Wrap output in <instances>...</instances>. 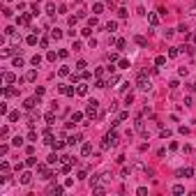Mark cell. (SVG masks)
Instances as JSON below:
<instances>
[{
    "instance_id": "6da1fadb",
    "label": "cell",
    "mask_w": 196,
    "mask_h": 196,
    "mask_svg": "<svg viewBox=\"0 0 196 196\" xmlns=\"http://www.w3.org/2000/svg\"><path fill=\"white\" fill-rule=\"evenodd\" d=\"M118 143H120V136H118V132L113 129V132H108L106 136H104V141H102V148H104V150H108V148H116Z\"/></svg>"
},
{
    "instance_id": "7a4b0ae2",
    "label": "cell",
    "mask_w": 196,
    "mask_h": 196,
    "mask_svg": "<svg viewBox=\"0 0 196 196\" xmlns=\"http://www.w3.org/2000/svg\"><path fill=\"white\" fill-rule=\"evenodd\" d=\"M136 85H139L141 90H150V79H148L145 71H141V74L136 76Z\"/></svg>"
},
{
    "instance_id": "3957f363",
    "label": "cell",
    "mask_w": 196,
    "mask_h": 196,
    "mask_svg": "<svg viewBox=\"0 0 196 196\" xmlns=\"http://www.w3.org/2000/svg\"><path fill=\"white\" fill-rule=\"evenodd\" d=\"M97 106H99L97 99H90L88 106H85V116H88V118H97Z\"/></svg>"
},
{
    "instance_id": "277c9868",
    "label": "cell",
    "mask_w": 196,
    "mask_h": 196,
    "mask_svg": "<svg viewBox=\"0 0 196 196\" xmlns=\"http://www.w3.org/2000/svg\"><path fill=\"white\" fill-rule=\"evenodd\" d=\"M37 104H39V97H37V95H35V97H30V99H26V102H23V106H26L28 111H35V106H37Z\"/></svg>"
},
{
    "instance_id": "5b68a950",
    "label": "cell",
    "mask_w": 196,
    "mask_h": 196,
    "mask_svg": "<svg viewBox=\"0 0 196 196\" xmlns=\"http://www.w3.org/2000/svg\"><path fill=\"white\" fill-rule=\"evenodd\" d=\"M18 182H21V185H30V182H32V173H30V171H23V173L18 175Z\"/></svg>"
},
{
    "instance_id": "8992f818",
    "label": "cell",
    "mask_w": 196,
    "mask_h": 196,
    "mask_svg": "<svg viewBox=\"0 0 196 196\" xmlns=\"http://www.w3.org/2000/svg\"><path fill=\"white\" fill-rule=\"evenodd\" d=\"M148 23H150L152 28H157L159 26V14H157V12H148Z\"/></svg>"
},
{
    "instance_id": "52a82bcc",
    "label": "cell",
    "mask_w": 196,
    "mask_h": 196,
    "mask_svg": "<svg viewBox=\"0 0 196 196\" xmlns=\"http://www.w3.org/2000/svg\"><path fill=\"white\" fill-rule=\"evenodd\" d=\"M136 129H139V134H141L143 139H148V132H145V125H143V118L141 116L136 118Z\"/></svg>"
},
{
    "instance_id": "ba28073f",
    "label": "cell",
    "mask_w": 196,
    "mask_h": 196,
    "mask_svg": "<svg viewBox=\"0 0 196 196\" xmlns=\"http://www.w3.org/2000/svg\"><path fill=\"white\" fill-rule=\"evenodd\" d=\"M60 92H63V95H67V97H74L76 88H74V85H60Z\"/></svg>"
},
{
    "instance_id": "9c48e42d",
    "label": "cell",
    "mask_w": 196,
    "mask_h": 196,
    "mask_svg": "<svg viewBox=\"0 0 196 196\" xmlns=\"http://www.w3.org/2000/svg\"><path fill=\"white\" fill-rule=\"evenodd\" d=\"M65 192V185H51L49 187V194H55V196H60Z\"/></svg>"
},
{
    "instance_id": "30bf717a",
    "label": "cell",
    "mask_w": 196,
    "mask_h": 196,
    "mask_svg": "<svg viewBox=\"0 0 196 196\" xmlns=\"http://www.w3.org/2000/svg\"><path fill=\"white\" fill-rule=\"evenodd\" d=\"M30 21H32V14H21L18 16V26H30Z\"/></svg>"
},
{
    "instance_id": "8fae6325",
    "label": "cell",
    "mask_w": 196,
    "mask_h": 196,
    "mask_svg": "<svg viewBox=\"0 0 196 196\" xmlns=\"http://www.w3.org/2000/svg\"><path fill=\"white\" fill-rule=\"evenodd\" d=\"M2 81H5L7 85H12V83H16V76H14L12 71H5V74H2Z\"/></svg>"
},
{
    "instance_id": "7c38bea8",
    "label": "cell",
    "mask_w": 196,
    "mask_h": 196,
    "mask_svg": "<svg viewBox=\"0 0 196 196\" xmlns=\"http://www.w3.org/2000/svg\"><path fill=\"white\" fill-rule=\"evenodd\" d=\"M42 136H44V143H46V145H53L55 139H53V134H51V129H44V134H42Z\"/></svg>"
},
{
    "instance_id": "4fadbf2b",
    "label": "cell",
    "mask_w": 196,
    "mask_h": 196,
    "mask_svg": "<svg viewBox=\"0 0 196 196\" xmlns=\"http://www.w3.org/2000/svg\"><path fill=\"white\" fill-rule=\"evenodd\" d=\"M81 141H83L81 134H71L69 139H67V145H76V143H81Z\"/></svg>"
},
{
    "instance_id": "5bb4252c",
    "label": "cell",
    "mask_w": 196,
    "mask_h": 196,
    "mask_svg": "<svg viewBox=\"0 0 196 196\" xmlns=\"http://www.w3.org/2000/svg\"><path fill=\"white\" fill-rule=\"evenodd\" d=\"M192 175H194V169H189V166L178 171V178H192Z\"/></svg>"
},
{
    "instance_id": "9a60e30c",
    "label": "cell",
    "mask_w": 196,
    "mask_h": 196,
    "mask_svg": "<svg viewBox=\"0 0 196 196\" xmlns=\"http://www.w3.org/2000/svg\"><path fill=\"white\" fill-rule=\"evenodd\" d=\"M76 95H88V83H76Z\"/></svg>"
},
{
    "instance_id": "2e32d148",
    "label": "cell",
    "mask_w": 196,
    "mask_h": 196,
    "mask_svg": "<svg viewBox=\"0 0 196 196\" xmlns=\"http://www.w3.org/2000/svg\"><path fill=\"white\" fill-rule=\"evenodd\" d=\"M2 95H5V97H16L18 90H16V88H12V85H7V88L2 90Z\"/></svg>"
},
{
    "instance_id": "e0dca14e",
    "label": "cell",
    "mask_w": 196,
    "mask_h": 196,
    "mask_svg": "<svg viewBox=\"0 0 196 196\" xmlns=\"http://www.w3.org/2000/svg\"><path fill=\"white\" fill-rule=\"evenodd\" d=\"M35 79H37V69H30V71H26V76H23V81H28V83H32Z\"/></svg>"
},
{
    "instance_id": "ac0fdd59",
    "label": "cell",
    "mask_w": 196,
    "mask_h": 196,
    "mask_svg": "<svg viewBox=\"0 0 196 196\" xmlns=\"http://www.w3.org/2000/svg\"><path fill=\"white\" fill-rule=\"evenodd\" d=\"M26 44H28V46H35V44H37V30L32 32V35L26 37Z\"/></svg>"
},
{
    "instance_id": "d6986e66",
    "label": "cell",
    "mask_w": 196,
    "mask_h": 196,
    "mask_svg": "<svg viewBox=\"0 0 196 196\" xmlns=\"http://www.w3.org/2000/svg\"><path fill=\"white\" fill-rule=\"evenodd\" d=\"M81 155H83V157H90V155H92V145H90V143H85V145L81 148Z\"/></svg>"
},
{
    "instance_id": "ffe728a7",
    "label": "cell",
    "mask_w": 196,
    "mask_h": 196,
    "mask_svg": "<svg viewBox=\"0 0 196 196\" xmlns=\"http://www.w3.org/2000/svg\"><path fill=\"white\" fill-rule=\"evenodd\" d=\"M44 118H46V122H49V125H53V122H55V108H51Z\"/></svg>"
},
{
    "instance_id": "44dd1931",
    "label": "cell",
    "mask_w": 196,
    "mask_h": 196,
    "mask_svg": "<svg viewBox=\"0 0 196 196\" xmlns=\"http://www.w3.org/2000/svg\"><path fill=\"white\" fill-rule=\"evenodd\" d=\"M69 120L71 122H81V120H83V113H81V111H74V113L69 116Z\"/></svg>"
},
{
    "instance_id": "7402d4cb",
    "label": "cell",
    "mask_w": 196,
    "mask_h": 196,
    "mask_svg": "<svg viewBox=\"0 0 196 196\" xmlns=\"http://www.w3.org/2000/svg\"><path fill=\"white\" fill-rule=\"evenodd\" d=\"M71 164H74V161H63V164H60V173H69Z\"/></svg>"
},
{
    "instance_id": "603a6c76",
    "label": "cell",
    "mask_w": 196,
    "mask_h": 196,
    "mask_svg": "<svg viewBox=\"0 0 196 196\" xmlns=\"http://www.w3.org/2000/svg\"><path fill=\"white\" fill-rule=\"evenodd\" d=\"M118 69H129V60H127V58H120V60H118Z\"/></svg>"
},
{
    "instance_id": "cb8c5ba5",
    "label": "cell",
    "mask_w": 196,
    "mask_h": 196,
    "mask_svg": "<svg viewBox=\"0 0 196 196\" xmlns=\"http://www.w3.org/2000/svg\"><path fill=\"white\" fill-rule=\"evenodd\" d=\"M134 42H136L139 46H148V39H145V37H141V35H136V37H134Z\"/></svg>"
},
{
    "instance_id": "d4e9b609",
    "label": "cell",
    "mask_w": 196,
    "mask_h": 196,
    "mask_svg": "<svg viewBox=\"0 0 196 196\" xmlns=\"http://www.w3.org/2000/svg\"><path fill=\"white\" fill-rule=\"evenodd\" d=\"M7 120H9V122H16V120H18V111H9Z\"/></svg>"
},
{
    "instance_id": "484cf974",
    "label": "cell",
    "mask_w": 196,
    "mask_h": 196,
    "mask_svg": "<svg viewBox=\"0 0 196 196\" xmlns=\"http://www.w3.org/2000/svg\"><path fill=\"white\" fill-rule=\"evenodd\" d=\"M46 14H51V16H53V14H58V12H55V5H53V2H46Z\"/></svg>"
},
{
    "instance_id": "4316f807",
    "label": "cell",
    "mask_w": 196,
    "mask_h": 196,
    "mask_svg": "<svg viewBox=\"0 0 196 196\" xmlns=\"http://www.w3.org/2000/svg\"><path fill=\"white\" fill-rule=\"evenodd\" d=\"M102 12H104V5H102V2H97V5L92 7V14L97 16V14H102Z\"/></svg>"
},
{
    "instance_id": "83f0119b",
    "label": "cell",
    "mask_w": 196,
    "mask_h": 196,
    "mask_svg": "<svg viewBox=\"0 0 196 196\" xmlns=\"http://www.w3.org/2000/svg\"><path fill=\"white\" fill-rule=\"evenodd\" d=\"M55 58H60L55 51H49V53H46V60H49V63H55Z\"/></svg>"
},
{
    "instance_id": "f1b7e54d",
    "label": "cell",
    "mask_w": 196,
    "mask_h": 196,
    "mask_svg": "<svg viewBox=\"0 0 196 196\" xmlns=\"http://www.w3.org/2000/svg\"><path fill=\"white\" fill-rule=\"evenodd\" d=\"M155 65H157V67L166 65V55H157V58H155Z\"/></svg>"
},
{
    "instance_id": "f546056e",
    "label": "cell",
    "mask_w": 196,
    "mask_h": 196,
    "mask_svg": "<svg viewBox=\"0 0 196 196\" xmlns=\"http://www.w3.org/2000/svg\"><path fill=\"white\" fill-rule=\"evenodd\" d=\"M12 145H14V148H21V145H23V139H21V136H14V139H12Z\"/></svg>"
},
{
    "instance_id": "4dcf8cb0",
    "label": "cell",
    "mask_w": 196,
    "mask_h": 196,
    "mask_svg": "<svg viewBox=\"0 0 196 196\" xmlns=\"http://www.w3.org/2000/svg\"><path fill=\"white\" fill-rule=\"evenodd\" d=\"M106 30H108V32H116V30H118V23H116V21H108V23H106Z\"/></svg>"
},
{
    "instance_id": "1f68e13d",
    "label": "cell",
    "mask_w": 196,
    "mask_h": 196,
    "mask_svg": "<svg viewBox=\"0 0 196 196\" xmlns=\"http://www.w3.org/2000/svg\"><path fill=\"white\" fill-rule=\"evenodd\" d=\"M125 46H127V42L122 39V37H120V39H116V49H118V51H122Z\"/></svg>"
},
{
    "instance_id": "d6a6232c",
    "label": "cell",
    "mask_w": 196,
    "mask_h": 196,
    "mask_svg": "<svg viewBox=\"0 0 196 196\" xmlns=\"http://www.w3.org/2000/svg\"><path fill=\"white\" fill-rule=\"evenodd\" d=\"M49 164H58V161H60V157H58V155H55V152H51V155H49Z\"/></svg>"
},
{
    "instance_id": "836d02e7",
    "label": "cell",
    "mask_w": 196,
    "mask_h": 196,
    "mask_svg": "<svg viewBox=\"0 0 196 196\" xmlns=\"http://www.w3.org/2000/svg\"><path fill=\"white\" fill-rule=\"evenodd\" d=\"M30 63H32V67H39V65H42V55H32Z\"/></svg>"
},
{
    "instance_id": "e575fe53",
    "label": "cell",
    "mask_w": 196,
    "mask_h": 196,
    "mask_svg": "<svg viewBox=\"0 0 196 196\" xmlns=\"http://www.w3.org/2000/svg\"><path fill=\"white\" fill-rule=\"evenodd\" d=\"M171 192H173V194H185V187H182V185H173Z\"/></svg>"
},
{
    "instance_id": "d590c367",
    "label": "cell",
    "mask_w": 196,
    "mask_h": 196,
    "mask_svg": "<svg viewBox=\"0 0 196 196\" xmlns=\"http://www.w3.org/2000/svg\"><path fill=\"white\" fill-rule=\"evenodd\" d=\"M51 37H53V39H60V37H63V30L53 28V30H51Z\"/></svg>"
},
{
    "instance_id": "8d00e7d4",
    "label": "cell",
    "mask_w": 196,
    "mask_h": 196,
    "mask_svg": "<svg viewBox=\"0 0 196 196\" xmlns=\"http://www.w3.org/2000/svg\"><path fill=\"white\" fill-rule=\"evenodd\" d=\"M58 74H60V76H69L71 71H69V67L65 65V67H60V69H58Z\"/></svg>"
},
{
    "instance_id": "74e56055",
    "label": "cell",
    "mask_w": 196,
    "mask_h": 196,
    "mask_svg": "<svg viewBox=\"0 0 196 196\" xmlns=\"http://www.w3.org/2000/svg\"><path fill=\"white\" fill-rule=\"evenodd\" d=\"M108 85V81H102V79H97V83H95V88H99V90H104Z\"/></svg>"
},
{
    "instance_id": "f35d334b",
    "label": "cell",
    "mask_w": 196,
    "mask_h": 196,
    "mask_svg": "<svg viewBox=\"0 0 196 196\" xmlns=\"http://www.w3.org/2000/svg\"><path fill=\"white\" fill-rule=\"evenodd\" d=\"M178 53H180V46H173V49H169V58H175Z\"/></svg>"
},
{
    "instance_id": "ab89813d",
    "label": "cell",
    "mask_w": 196,
    "mask_h": 196,
    "mask_svg": "<svg viewBox=\"0 0 196 196\" xmlns=\"http://www.w3.org/2000/svg\"><path fill=\"white\" fill-rule=\"evenodd\" d=\"M65 145H67V141H53V148H55V150H63Z\"/></svg>"
},
{
    "instance_id": "60d3db41",
    "label": "cell",
    "mask_w": 196,
    "mask_h": 196,
    "mask_svg": "<svg viewBox=\"0 0 196 196\" xmlns=\"http://www.w3.org/2000/svg\"><path fill=\"white\" fill-rule=\"evenodd\" d=\"M116 83H120V79H118V74H111V79H108V85H116Z\"/></svg>"
},
{
    "instance_id": "b9f144b4",
    "label": "cell",
    "mask_w": 196,
    "mask_h": 196,
    "mask_svg": "<svg viewBox=\"0 0 196 196\" xmlns=\"http://www.w3.org/2000/svg\"><path fill=\"white\" fill-rule=\"evenodd\" d=\"M12 65H14V67H23V58H14V60H12Z\"/></svg>"
},
{
    "instance_id": "7bdbcfd3",
    "label": "cell",
    "mask_w": 196,
    "mask_h": 196,
    "mask_svg": "<svg viewBox=\"0 0 196 196\" xmlns=\"http://www.w3.org/2000/svg\"><path fill=\"white\" fill-rule=\"evenodd\" d=\"M26 166H37V159L32 157V155H30V157L26 159Z\"/></svg>"
},
{
    "instance_id": "ee69618b",
    "label": "cell",
    "mask_w": 196,
    "mask_h": 196,
    "mask_svg": "<svg viewBox=\"0 0 196 196\" xmlns=\"http://www.w3.org/2000/svg\"><path fill=\"white\" fill-rule=\"evenodd\" d=\"M85 67H88V65H85V60H79V63H76V71H83Z\"/></svg>"
},
{
    "instance_id": "f6af8a7d",
    "label": "cell",
    "mask_w": 196,
    "mask_h": 196,
    "mask_svg": "<svg viewBox=\"0 0 196 196\" xmlns=\"http://www.w3.org/2000/svg\"><path fill=\"white\" fill-rule=\"evenodd\" d=\"M12 53H14V49H12V46H5V49H2V55H5V58L12 55Z\"/></svg>"
},
{
    "instance_id": "bcb514c9",
    "label": "cell",
    "mask_w": 196,
    "mask_h": 196,
    "mask_svg": "<svg viewBox=\"0 0 196 196\" xmlns=\"http://www.w3.org/2000/svg\"><path fill=\"white\" fill-rule=\"evenodd\" d=\"M28 141H37V132H35V129L28 132Z\"/></svg>"
},
{
    "instance_id": "7dc6e473",
    "label": "cell",
    "mask_w": 196,
    "mask_h": 196,
    "mask_svg": "<svg viewBox=\"0 0 196 196\" xmlns=\"http://www.w3.org/2000/svg\"><path fill=\"white\" fill-rule=\"evenodd\" d=\"M127 14H129V12H127L125 7H120V9H118V16H120V18H127Z\"/></svg>"
},
{
    "instance_id": "c3c4849f",
    "label": "cell",
    "mask_w": 196,
    "mask_h": 196,
    "mask_svg": "<svg viewBox=\"0 0 196 196\" xmlns=\"http://www.w3.org/2000/svg\"><path fill=\"white\" fill-rule=\"evenodd\" d=\"M81 32H83V37H90V35H92V26L83 28V30H81Z\"/></svg>"
},
{
    "instance_id": "681fc988",
    "label": "cell",
    "mask_w": 196,
    "mask_h": 196,
    "mask_svg": "<svg viewBox=\"0 0 196 196\" xmlns=\"http://www.w3.org/2000/svg\"><path fill=\"white\" fill-rule=\"evenodd\" d=\"M132 102H134V95H132V92H127V95H125V104H127V106H129Z\"/></svg>"
},
{
    "instance_id": "f907efd6",
    "label": "cell",
    "mask_w": 196,
    "mask_h": 196,
    "mask_svg": "<svg viewBox=\"0 0 196 196\" xmlns=\"http://www.w3.org/2000/svg\"><path fill=\"white\" fill-rule=\"evenodd\" d=\"M9 37H12V44H21V37H18L16 32H14V35H9Z\"/></svg>"
},
{
    "instance_id": "816d5d0a",
    "label": "cell",
    "mask_w": 196,
    "mask_h": 196,
    "mask_svg": "<svg viewBox=\"0 0 196 196\" xmlns=\"http://www.w3.org/2000/svg\"><path fill=\"white\" fill-rule=\"evenodd\" d=\"M136 194H139V196H145V194H148V187H139V189H136Z\"/></svg>"
},
{
    "instance_id": "f5cc1de1",
    "label": "cell",
    "mask_w": 196,
    "mask_h": 196,
    "mask_svg": "<svg viewBox=\"0 0 196 196\" xmlns=\"http://www.w3.org/2000/svg\"><path fill=\"white\" fill-rule=\"evenodd\" d=\"M0 136H2V139H7V136H9V129H7V127H2V129H0Z\"/></svg>"
},
{
    "instance_id": "db71d44e",
    "label": "cell",
    "mask_w": 196,
    "mask_h": 196,
    "mask_svg": "<svg viewBox=\"0 0 196 196\" xmlns=\"http://www.w3.org/2000/svg\"><path fill=\"white\" fill-rule=\"evenodd\" d=\"M0 171H2V173H7V171H9V164H7V161H2V164H0Z\"/></svg>"
},
{
    "instance_id": "11a10c76",
    "label": "cell",
    "mask_w": 196,
    "mask_h": 196,
    "mask_svg": "<svg viewBox=\"0 0 196 196\" xmlns=\"http://www.w3.org/2000/svg\"><path fill=\"white\" fill-rule=\"evenodd\" d=\"M81 79L88 81V79H90V71H88V69H83V71H81Z\"/></svg>"
},
{
    "instance_id": "9f6ffc18",
    "label": "cell",
    "mask_w": 196,
    "mask_h": 196,
    "mask_svg": "<svg viewBox=\"0 0 196 196\" xmlns=\"http://www.w3.org/2000/svg\"><path fill=\"white\" fill-rule=\"evenodd\" d=\"M108 60H111V63H118L120 58H118V53H108Z\"/></svg>"
},
{
    "instance_id": "6f0895ef",
    "label": "cell",
    "mask_w": 196,
    "mask_h": 196,
    "mask_svg": "<svg viewBox=\"0 0 196 196\" xmlns=\"http://www.w3.org/2000/svg\"><path fill=\"white\" fill-rule=\"evenodd\" d=\"M159 134H161V139H169V136H171V129H161Z\"/></svg>"
},
{
    "instance_id": "680465c9",
    "label": "cell",
    "mask_w": 196,
    "mask_h": 196,
    "mask_svg": "<svg viewBox=\"0 0 196 196\" xmlns=\"http://www.w3.org/2000/svg\"><path fill=\"white\" fill-rule=\"evenodd\" d=\"M39 46H42V49H46V46H49V39H46V37H42V39H39Z\"/></svg>"
},
{
    "instance_id": "91938a15",
    "label": "cell",
    "mask_w": 196,
    "mask_h": 196,
    "mask_svg": "<svg viewBox=\"0 0 196 196\" xmlns=\"http://www.w3.org/2000/svg\"><path fill=\"white\" fill-rule=\"evenodd\" d=\"M0 113H2V116H7L9 111H7V104H0Z\"/></svg>"
},
{
    "instance_id": "94428289",
    "label": "cell",
    "mask_w": 196,
    "mask_h": 196,
    "mask_svg": "<svg viewBox=\"0 0 196 196\" xmlns=\"http://www.w3.org/2000/svg\"><path fill=\"white\" fill-rule=\"evenodd\" d=\"M23 166H26V164H16V166H14V171H16V173H23Z\"/></svg>"
},
{
    "instance_id": "6125c7cd",
    "label": "cell",
    "mask_w": 196,
    "mask_h": 196,
    "mask_svg": "<svg viewBox=\"0 0 196 196\" xmlns=\"http://www.w3.org/2000/svg\"><path fill=\"white\" fill-rule=\"evenodd\" d=\"M189 90H192V92H196V81H194V83H189Z\"/></svg>"
},
{
    "instance_id": "be15d7a7",
    "label": "cell",
    "mask_w": 196,
    "mask_h": 196,
    "mask_svg": "<svg viewBox=\"0 0 196 196\" xmlns=\"http://www.w3.org/2000/svg\"><path fill=\"white\" fill-rule=\"evenodd\" d=\"M7 2H12V0H7Z\"/></svg>"
}]
</instances>
